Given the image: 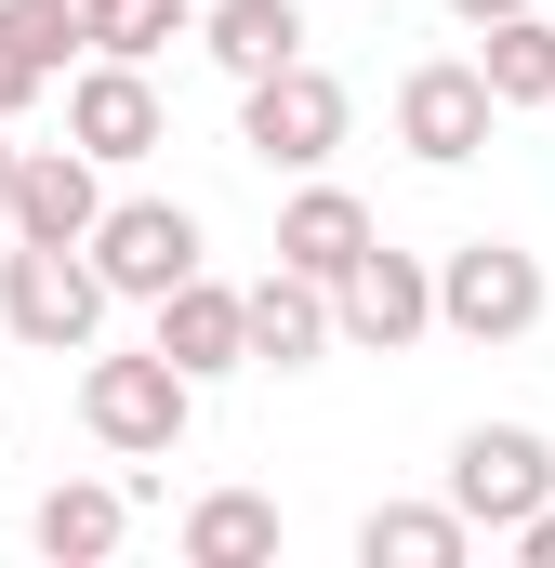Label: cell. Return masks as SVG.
Returning <instances> with one entry per match:
<instances>
[{
	"label": "cell",
	"instance_id": "obj_3",
	"mask_svg": "<svg viewBox=\"0 0 555 568\" xmlns=\"http://www.w3.org/2000/svg\"><path fill=\"white\" fill-rule=\"evenodd\" d=\"M80 424H93V449H120V463H172L185 449V424H199V384L145 344V357H93L80 371Z\"/></svg>",
	"mask_w": 555,
	"mask_h": 568
},
{
	"label": "cell",
	"instance_id": "obj_13",
	"mask_svg": "<svg viewBox=\"0 0 555 568\" xmlns=\"http://www.w3.org/2000/svg\"><path fill=\"white\" fill-rule=\"evenodd\" d=\"M371 239H384V225H371V199H344V185H304V199L278 212V265H291V278H317V291L344 278Z\"/></svg>",
	"mask_w": 555,
	"mask_h": 568
},
{
	"label": "cell",
	"instance_id": "obj_18",
	"mask_svg": "<svg viewBox=\"0 0 555 568\" xmlns=\"http://www.w3.org/2000/svg\"><path fill=\"white\" fill-rule=\"evenodd\" d=\"M476 80H490V106H543V93H555V27H543V0H529V13H490Z\"/></svg>",
	"mask_w": 555,
	"mask_h": 568
},
{
	"label": "cell",
	"instance_id": "obj_22",
	"mask_svg": "<svg viewBox=\"0 0 555 568\" xmlns=\"http://www.w3.org/2000/svg\"><path fill=\"white\" fill-rule=\"evenodd\" d=\"M503 542H516V556H529V568H555V489H543V503H529V516H516V529H503Z\"/></svg>",
	"mask_w": 555,
	"mask_h": 568
},
{
	"label": "cell",
	"instance_id": "obj_5",
	"mask_svg": "<svg viewBox=\"0 0 555 568\" xmlns=\"http://www.w3.org/2000/svg\"><path fill=\"white\" fill-rule=\"evenodd\" d=\"M80 252H93L107 304H159L172 278H199V252H212V239H199V212H185V199H107Z\"/></svg>",
	"mask_w": 555,
	"mask_h": 568
},
{
	"label": "cell",
	"instance_id": "obj_23",
	"mask_svg": "<svg viewBox=\"0 0 555 568\" xmlns=\"http://www.w3.org/2000/svg\"><path fill=\"white\" fill-rule=\"evenodd\" d=\"M450 13H463V27H490V13H529V0H450Z\"/></svg>",
	"mask_w": 555,
	"mask_h": 568
},
{
	"label": "cell",
	"instance_id": "obj_7",
	"mask_svg": "<svg viewBox=\"0 0 555 568\" xmlns=\"http://www.w3.org/2000/svg\"><path fill=\"white\" fill-rule=\"evenodd\" d=\"M423 331H436V265L371 239V252L331 278V344H371V357H397V344H423Z\"/></svg>",
	"mask_w": 555,
	"mask_h": 568
},
{
	"label": "cell",
	"instance_id": "obj_11",
	"mask_svg": "<svg viewBox=\"0 0 555 568\" xmlns=\"http://www.w3.org/2000/svg\"><path fill=\"white\" fill-rule=\"evenodd\" d=\"M159 357H172L185 384H225V371H252V331H239V291L212 278V265L159 291Z\"/></svg>",
	"mask_w": 555,
	"mask_h": 568
},
{
	"label": "cell",
	"instance_id": "obj_15",
	"mask_svg": "<svg viewBox=\"0 0 555 568\" xmlns=\"http://www.w3.org/2000/svg\"><path fill=\"white\" fill-rule=\"evenodd\" d=\"M185 40H199L225 80H265V67H291V53H304V0H212Z\"/></svg>",
	"mask_w": 555,
	"mask_h": 568
},
{
	"label": "cell",
	"instance_id": "obj_4",
	"mask_svg": "<svg viewBox=\"0 0 555 568\" xmlns=\"http://www.w3.org/2000/svg\"><path fill=\"white\" fill-rule=\"evenodd\" d=\"M555 278L516 252V239H463V252H436V331H463V344H516V331H543Z\"/></svg>",
	"mask_w": 555,
	"mask_h": 568
},
{
	"label": "cell",
	"instance_id": "obj_19",
	"mask_svg": "<svg viewBox=\"0 0 555 568\" xmlns=\"http://www.w3.org/2000/svg\"><path fill=\"white\" fill-rule=\"evenodd\" d=\"M80 13H93V53H133V67L199 27V0H80Z\"/></svg>",
	"mask_w": 555,
	"mask_h": 568
},
{
	"label": "cell",
	"instance_id": "obj_1",
	"mask_svg": "<svg viewBox=\"0 0 555 568\" xmlns=\"http://www.w3.org/2000/svg\"><path fill=\"white\" fill-rule=\"evenodd\" d=\"M344 133H357V93H344L317 53L239 80V145H252L265 172H331V145H344Z\"/></svg>",
	"mask_w": 555,
	"mask_h": 568
},
{
	"label": "cell",
	"instance_id": "obj_14",
	"mask_svg": "<svg viewBox=\"0 0 555 568\" xmlns=\"http://www.w3.org/2000/svg\"><path fill=\"white\" fill-rule=\"evenodd\" d=\"M40 556L53 568H107L120 556V529H133V489H107V476H67V489H40Z\"/></svg>",
	"mask_w": 555,
	"mask_h": 568
},
{
	"label": "cell",
	"instance_id": "obj_17",
	"mask_svg": "<svg viewBox=\"0 0 555 568\" xmlns=\"http://www.w3.org/2000/svg\"><path fill=\"white\" fill-rule=\"evenodd\" d=\"M185 556H199V568H265L278 556V503H265V489H212V503H185Z\"/></svg>",
	"mask_w": 555,
	"mask_h": 568
},
{
	"label": "cell",
	"instance_id": "obj_12",
	"mask_svg": "<svg viewBox=\"0 0 555 568\" xmlns=\"http://www.w3.org/2000/svg\"><path fill=\"white\" fill-rule=\"evenodd\" d=\"M239 331H252V371H317V357H331V291L265 265V278L239 291Z\"/></svg>",
	"mask_w": 555,
	"mask_h": 568
},
{
	"label": "cell",
	"instance_id": "obj_2",
	"mask_svg": "<svg viewBox=\"0 0 555 568\" xmlns=\"http://www.w3.org/2000/svg\"><path fill=\"white\" fill-rule=\"evenodd\" d=\"M0 331L40 344V357H93V331H107L93 252H67V239H13V252H0Z\"/></svg>",
	"mask_w": 555,
	"mask_h": 568
},
{
	"label": "cell",
	"instance_id": "obj_8",
	"mask_svg": "<svg viewBox=\"0 0 555 568\" xmlns=\"http://www.w3.org/2000/svg\"><path fill=\"white\" fill-rule=\"evenodd\" d=\"M490 133H503V106H490V80H476L463 53H436V67L397 80V145H411L423 172H463Z\"/></svg>",
	"mask_w": 555,
	"mask_h": 568
},
{
	"label": "cell",
	"instance_id": "obj_24",
	"mask_svg": "<svg viewBox=\"0 0 555 568\" xmlns=\"http://www.w3.org/2000/svg\"><path fill=\"white\" fill-rule=\"evenodd\" d=\"M0 212H13V120H0Z\"/></svg>",
	"mask_w": 555,
	"mask_h": 568
},
{
	"label": "cell",
	"instance_id": "obj_6",
	"mask_svg": "<svg viewBox=\"0 0 555 568\" xmlns=\"http://www.w3.org/2000/svg\"><path fill=\"white\" fill-rule=\"evenodd\" d=\"M67 145L107 159V172H133V159L172 145V106H159V80H145L133 53H93V67L67 80Z\"/></svg>",
	"mask_w": 555,
	"mask_h": 568
},
{
	"label": "cell",
	"instance_id": "obj_9",
	"mask_svg": "<svg viewBox=\"0 0 555 568\" xmlns=\"http://www.w3.org/2000/svg\"><path fill=\"white\" fill-rule=\"evenodd\" d=\"M543 489H555V449L529 424H476L450 449V516H463V529H516Z\"/></svg>",
	"mask_w": 555,
	"mask_h": 568
},
{
	"label": "cell",
	"instance_id": "obj_20",
	"mask_svg": "<svg viewBox=\"0 0 555 568\" xmlns=\"http://www.w3.org/2000/svg\"><path fill=\"white\" fill-rule=\"evenodd\" d=\"M13 27L40 40V67H67V53H93V13H80V0H13Z\"/></svg>",
	"mask_w": 555,
	"mask_h": 568
},
{
	"label": "cell",
	"instance_id": "obj_25",
	"mask_svg": "<svg viewBox=\"0 0 555 568\" xmlns=\"http://www.w3.org/2000/svg\"><path fill=\"white\" fill-rule=\"evenodd\" d=\"M543 120H555V93H543Z\"/></svg>",
	"mask_w": 555,
	"mask_h": 568
},
{
	"label": "cell",
	"instance_id": "obj_16",
	"mask_svg": "<svg viewBox=\"0 0 555 568\" xmlns=\"http://www.w3.org/2000/svg\"><path fill=\"white\" fill-rule=\"evenodd\" d=\"M357 556L371 568H463L476 529H463L450 503H371V516H357Z\"/></svg>",
	"mask_w": 555,
	"mask_h": 568
},
{
	"label": "cell",
	"instance_id": "obj_10",
	"mask_svg": "<svg viewBox=\"0 0 555 568\" xmlns=\"http://www.w3.org/2000/svg\"><path fill=\"white\" fill-rule=\"evenodd\" d=\"M93 212H107V159H80V145H13V212H0V239H93Z\"/></svg>",
	"mask_w": 555,
	"mask_h": 568
},
{
	"label": "cell",
	"instance_id": "obj_21",
	"mask_svg": "<svg viewBox=\"0 0 555 568\" xmlns=\"http://www.w3.org/2000/svg\"><path fill=\"white\" fill-rule=\"evenodd\" d=\"M40 80H53V67H40V40L13 27V0H0V120H27V106H40Z\"/></svg>",
	"mask_w": 555,
	"mask_h": 568
}]
</instances>
